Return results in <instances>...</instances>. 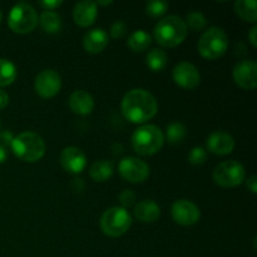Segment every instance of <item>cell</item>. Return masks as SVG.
Returning <instances> with one entry per match:
<instances>
[{
  "label": "cell",
  "mask_w": 257,
  "mask_h": 257,
  "mask_svg": "<svg viewBox=\"0 0 257 257\" xmlns=\"http://www.w3.org/2000/svg\"><path fill=\"white\" fill-rule=\"evenodd\" d=\"M167 53L161 48H153L147 53L146 64L152 72H160L167 65Z\"/></svg>",
  "instance_id": "cell-21"
},
{
  "label": "cell",
  "mask_w": 257,
  "mask_h": 257,
  "mask_svg": "<svg viewBox=\"0 0 257 257\" xmlns=\"http://www.w3.org/2000/svg\"><path fill=\"white\" fill-rule=\"evenodd\" d=\"M198 52L206 59H217L222 57L228 48V37L220 27H211L203 32L198 40Z\"/></svg>",
  "instance_id": "cell-5"
},
{
  "label": "cell",
  "mask_w": 257,
  "mask_h": 257,
  "mask_svg": "<svg viewBox=\"0 0 257 257\" xmlns=\"http://www.w3.org/2000/svg\"><path fill=\"white\" fill-rule=\"evenodd\" d=\"M173 80L185 89H193L200 84L201 75L197 68L190 62H181L173 68Z\"/></svg>",
  "instance_id": "cell-13"
},
{
  "label": "cell",
  "mask_w": 257,
  "mask_h": 257,
  "mask_svg": "<svg viewBox=\"0 0 257 257\" xmlns=\"http://www.w3.org/2000/svg\"><path fill=\"white\" fill-rule=\"evenodd\" d=\"M207 160V152L203 147H193L188 153V162L192 165H202Z\"/></svg>",
  "instance_id": "cell-29"
},
{
  "label": "cell",
  "mask_w": 257,
  "mask_h": 257,
  "mask_svg": "<svg viewBox=\"0 0 257 257\" xmlns=\"http://www.w3.org/2000/svg\"><path fill=\"white\" fill-rule=\"evenodd\" d=\"M62 78L54 69H44L35 77L34 90L39 97L52 98L59 93Z\"/></svg>",
  "instance_id": "cell-9"
},
{
  "label": "cell",
  "mask_w": 257,
  "mask_h": 257,
  "mask_svg": "<svg viewBox=\"0 0 257 257\" xmlns=\"http://www.w3.org/2000/svg\"><path fill=\"white\" fill-rule=\"evenodd\" d=\"M109 43V37H108L107 32L102 28H94L85 33L84 38H83V47L87 52L99 53L104 49Z\"/></svg>",
  "instance_id": "cell-17"
},
{
  "label": "cell",
  "mask_w": 257,
  "mask_h": 257,
  "mask_svg": "<svg viewBox=\"0 0 257 257\" xmlns=\"http://www.w3.org/2000/svg\"><path fill=\"white\" fill-rule=\"evenodd\" d=\"M135 193H133L132 190H124L122 193L119 195V202L123 205V208L130 207L131 205L135 201Z\"/></svg>",
  "instance_id": "cell-31"
},
{
  "label": "cell",
  "mask_w": 257,
  "mask_h": 257,
  "mask_svg": "<svg viewBox=\"0 0 257 257\" xmlns=\"http://www.w3.org/2000/svg\"><path fill=\"white\" fill-rule=\"evenodd\" d=\"M38 22L42 25L43 30L47 33H58L62 29V19L58 13L53 12V10H44L40 14V18Z\"/></svg>",
  "instance_id": "cell-22"
},
{
  "label": "cell",
  "mask_w": 257,
  "mask_h": 257,
  "mask_svg": "<svg viewBox=\"0 0 257 257\" xmlns=\"http://www.w3.org/2000/svg\"><path fill=\"white\" fill-rule=\"evenodd\" d=\"M206 145H207V150L210 152L223 156L232 152L235 148V140L230 133L225 132V131H215L208 136Z\"/></svg>",
  "instance_id": "cell-15"
},
{
  "label": "cell",
  "mask_w": 257,
  "mask_h": 257,
  "mask_svg": "<svg viewBox=\"0 0 257 257\" xmlns=\"http://www.w3.org/2000/svg\"><path fill=\"white\" fill-rule=\"evenodd\" d=\"M13 135L9 132V131H3V132H0V145L4 146H10V143H12L13 141Z\"/></svg>",
  "instance_id": "cell-33"
},
{
  "label": "cell",
  "mask_w": 257,
  "mask_h": 257,
  "mask_svg": "<svg viewBox=\"0 0 257 257\" xmlns=\"http://www.w3.org/2000/svg\"><path fill=\"white\" fill-rule=\"evenodd\" d=\"M171 215L175 222L182 226L195 225L200 220V208L188 200H178L171 207Z\"/></svg>",
  "instance_id": "cell-11"
},
{
  "label": "cell",
  "mask_w": 257,
  "mask_h": 257,
  "mask_svg": "<svg viewBox=\"0 0 257 257\" xmlns=\"http://www.w3.org/2000/svg\"><path fill=\"white\" fill-rule=\"evenodd\" d=\"M153 35L158 44L162 47L173 48L186 39L187 25L178 15H167L155 25Z\"/></svg>",
  "instance_id": "cell-2"
},
{
  "label": "cell",
  "mask_w": 257,
  "mask_h": 257,
  "mask_svg": "<svg viewBox=\"0 0 257 257\" xmlns=\"http://www.w3.org/2000/svg\"><path fill=\"white\" fill-rule=\"evenodd\" d=\"M60 165L70 173H80L87 166V156L80 148L69 146L60 153Z\"/></svg>",
  "instance_id": "cell-14"
},
{
  "label": "cell",
  "mask_w": 257,
  "mask_h": 257,
  "mask_svg": "<svg viewBox=\"0 0 257 257\" xmlns=\"http://www.w3.org/2000/svg\"><path fill=\"white\" fill-rule=\"evenodd\" d=\"M235 12L246 22L255 23L257 20L256 0H237L235 3Z\"/></svg>",
  "instance_id": "cell-23"
},
{
  "label": "cell",
  "mask_w": 257,
  "mask_h": 257,
  "mask_svg": "<svg viewBox=\"0 0 257 257\" xmlns=\"http://www.w3.org/2000/svg\"><path fill=\"white\" fill-rule=\"evenodd\" d=\"M132 217L123 207H110L100 217V230L109 237H119L130 230Z\"/></svg>",
  "instance_id": "cell-7"
},
{
  "label": "cell",
  "mask_w": 257,
  "mask_h": 257,
  "mask_svg": "<svg viewBox=\"0 0 257 257\" xmlns=\"http://www.w3.org/2000/svg\"><path fill=\"white\" fill-rule=\"evenodd\" d=\"M256 33H257V27L253 25L250 29V33H248V38H250V42L253 47H257V39H256Z\"/></svg>",
  "instance_id": "cell-36"
},
{
  "label": "cell",
  "mask_w": 257,
  "mask_h": 257,
  "mask_svg": "<svg viewBox=\"0 0 257 257\" xmlns=\"http://www.w3.org/2000/svg\"><path fill=\"white\" fill-rule=\"evenodd\" d=\"M8 102H9V95L7 94V92L3 89H0V109H3L4 107H7Z\"/></svg>",
  "instance_id": "cell-35"
},
{
  "label": "cell",
  "mask_w": 257,
  "mask_h": 257,
  "mask_svg": "<svg viewBox=\"0 0 257 257\" xmlns=\"http://www.w3.org/2000/svg\"><path fill=\"white\" fill-rule=\"evenodd\" d=\"M165 142V135L157 125L145 124L137 128L131 137L132 147L138 155L151 156L161 150Z\"/></svg>",
  "instance_id": "cell-4"
},
{
  "label": "cell",
  "mask_w": 257,
  "mask_h": 257,
  "mask_svg": "<svg viewBox=\"0 0 257 257\" xmlns=\"http://www.w3.org/2000/svg\"><path fill=\"white\" fill-rule=\"evenodd\" d=\"M246 171L240 162L225 161L213 170V181L222 187H235L245 181Z\"/></svg>",
  "instance_id": "cell-8"
},
{
  "label": "cell",
  "mask_w": 257,
  "mask_h": 257,
  "mask_svg": "<svg viewBox=\"0 0 257 257\" xmlns=\"http://www.w3.org/2000/svg\"><path fill=\"white\" fill-rule=\"evenodd\" d=\"M151 42H152V38L145 30L140 29L133 32L132 34L130 35L127 40V44L133 52H143V50L147 49L150 47Z\"/></svg>",
  "instance_id": "cell-24"
},
{
  "label": "cell",
  "mask_w": 257,
  "mask_h": 257,
  "mask_svg": "<svg viewBox=\"0 0 257 257\" xmlns=\"http://www.w3.org/2000/svg\"><path fill=\"white\" fill-rule=\"evenodd\" d=\"M158 109L155 95L142 88L131 89L122 100V113L127 120L137 124L152 119Z\"/></svg>",
  "instance_id": "cell-1"
},
{
  "label": "cell",
  "mask_w": 257,
  "mask_h": 257,
  "mask_svg": "<svg viewBox=\"0 0 257 257\" xmlns=\"http://www.w3.org/2000/svg\"><path fill=\"white\" fill-rule=\"evenodd\" d=\"M186 25L191 28L193 30H202L203 28L207 24V19H206L205 15L202 14L198 10H192L187 14V18L185 20Z\"/></svg>",
  "instance_id": "cell-27"
},
{
  "label": "cell",
  "mask_w": 257,
  "mask_h": 257,
  "mask_svg": "<svg viewBox=\"0 0 257 257\" xmlns=\"http://www.w3.org/2000/svg\"><path fill=\"white\" fill-rule=\"evenodd\" d=\"M17 78V68L10 60L0 58V87L12 84Z\"/></svg>",
  "instance_id": "cell-25"
},
{
  "label": "cell",
  "mask_w": 257,
  "mask_h": 257,
  "mask_svg": "<svg viewBox=\"0 0 257 257\" xmlns=\"http://www.w3.org/2000/svg\"><path fill=\"white\" fill-rule=\"evenodd\" d=\"M168 7H170V4H168L167 2L151 0V2L146 3V13H147L148 15H151V17L157 18L165 14V13L167 12Z\"/></svg>",
  "instance_id": "cell-28"
},
{
  "label": "cell",
  "mask_w": 257,
  "mask_h": 257,
  "mask_svg": "<svg viewBox=\"0 0 257 257\" xmlns=\"http://www.w3.org/2000/svg\"><path fill=\"white\" fill-rule=\"evenodd\" d=\"M125 30H127V27H125L124 23H123L122 20H118V22H115L114 24L112 25V28H110V34H112V37L115 38V39H120V38L124 37Z\"/></svg>",
  "instance_id": "cell-30"
},
{
  "label": "cell",
  "mask_w": 257,
  "mask_h": 257,
  "mask_svg": "<svg viewBox=\"0 0 257 257\" xmlns=\"http://www.w3.org/2000/svg\"><path fill=\"white\" fill-rule=\"evenodd\" d=\"M166 137H167L168 143L171 145H178L183 141L186 137V128L182 123L173 122L168 124L167 130H166Z\"/></svg>",
  "instance_id": "cell-26"
},
{
  "label": "cell",
  "mask_w": 257,
  "mask_h": 257,
  "mask_svg": "<svg viewBox=\"0 0 257 257\" xmlns=\"http://www.w3.org/2000/svg\"><path fill=\"white\" fill-rule=\"evenodd\" d=\"M10 147L14 155L25 162H37L45 153L44 140L32 131H25L15 136Z\"/></svg>",
  "instance_id": "cell-3"
},
{
  "label": "cell",
  "mask_w": 257,
  "mask_h": 257,
  "mask_svg": "<svg viewBox=\"0 0 257 257\" xmlns=\"http://www.w3.org/2000/svg\"><path fill=\"white\" fill-rule=\"evenodd\" d=\"M161 208L156 202L151 200L141 201L135 207V216L141 222H155L160 218Z\"/></svg>",
  "instance_id": "cell-19"
},
{
  "label": "cell",
  "mask_w": 257,
  "mask_h": 257,
  "mask_svg": "<svg viewBox=\"0 0 257 257\" xmlns=\"http://www.w3.org/2000/svg\"><path fill=\"white\" fill-rule=\"evenodd\" d=\"M69 107L75 114L88 115L94 109V99L88 92L78 89L69 97Z\"/></svg>",
  "instance_id": "cell-18"
},
{
  "label": "cell",
  "mask_w": 257,
  "mask_h": 257,
  "mask_svg": "<svg viewBox=\"0 0 257 257\" xmlns=\"http://www.w3.org/2000/svg\"><path fill=\"white\" fill-rule=\"evenodd\" d=\"M233 79L245 89H255L257 85V64L252 59H243L233 67Z\"/></svg>",
  "instance_id": "cell-12"
},
{
  "label": "cell",
  "mask_w": 257,
  "mask_h": 257,
  "mask_svg": "<svg viewBox=\"0 0 257 257\" xmlns=\"http://www.w3.org/2000/svg\"><path fill=\"white\" fill-rule=\"evenodd\" d=\"M112 0H108V2H97L95 3V4H100V5H109V4H112Z\"/></svg>",
  "instance_id": "cell-38"
},
{
  "label": "cell",
  "mask_w": 257,
  "mask_h": 257,
  "mask_svg": "<svg viewBox=\"0 0 257 257\" xmlns=\"http://www.w3.org/2000/svg\"><path fill=\"white\" fill-rule=\"evenodd\" d=\"M2 17H3V15H2V10H0V22H2Z\"/></svg>",
  "instance_id": "cell-39"
},
{
  "label": "cell",
  "mask_w": 257,
  "mask_h": 257,
  "mask_svg": "<svg viewBox=\"0 0 257 257\" xmlns=\"http://www.w3.org/2000/svg\"><path fill=\"white\" fill-rule=\"evenodd\" d=\"M8 158V152H7V148L4 146L0 145V163L5 162V160Z\"/></svg>",
  "instance_id": "cell-37"
},
{
  "label": "cell",
  "mask_w": 257,
  "mask_h": 257,
  "mask_svg": "<svg viewBox=\"0 0 257 257\" xmlns=\"http://www.w3.org/2000/svg\"><path fill=\"white\" fill-rule=\"evenodd\" d=\"M40 5L45 10H53L54 8H58L59 5H62V0H43V2H40Z\"/></svg>",
  "instance_id": "cell-32"
},
{
  "label": "cell",
  "mask_w": 257,
  "mask_h": 257,
  "mask_svg": "<svg viewBox=\"0 0 257 257\" xmlns=\"http://www.w3.org/2000/svg\"><path fill=\"white\" fill-rule=\"evenodd\" d=\"M113 171H114V167H113L112 161L99 160L90 166L89 175L97 182H104L112 177Z\"/></svg>",
  "instance_id": "cell-20"
},
{
  "label": "cell",
  "mask_w": 257,
  "mask_h": 257,
  "mask_svg": "<svg viewBox=\"0 0 257 257\" xmlns=\"http://www.w3.org/2000/svg\"><path fill=\"white\" fill-rule=\"evenodd\" d=\"M37 10L29 3H17L8 15V25L10 29L19 34H27L34 30L38 24Z\"/></svg>",
  "instance_id": "cell-6"
},
{
  "label": "cell",
  "mask_w": 257,
  "mask_h": 257,
  "mask_svg": "<svg viewBox=\"0 0 257 257\" xmlns=\"http://www.w3.org/2000/svg\"><path fill=\"white\" fill-rule=\"evenodd\" d=\"M246 187H247L252 193L257 192V181L255 175H252L250 178H247V181H246Z\"/></svg>",
  "instance_id": "cell-34"
},
{
  "label": "cell",
  "mask_w": 257,
  "mask_h": 257,
  "mask_svg": "<svg viewBox=\"0 0 257 257\" xmlns=\"http://www.w3.org/2000/svg\"><path fill=\"white\" fill-rule=\"evenodd\" d=\"M98 15V8L95 2L92 0H82L74 5L73 18L79 27H89L95 22Z\"/></svg>",
  "instance_id": "cell-16"
},
{
  "label": "cell",
  "mask_w": 257,
  "mask_h": 257,
  "mask_svg": "<svg viewBox=\"0 0 257 257\" xmlns=\"http://www.w3.org/2000/svg\"><path fill=\"white\" fill-rule=\"evenodd\" d=\"M120 176L133 183L143 182L150 176V166L137 157H124L118 166Z\"/></svg>",
  "instance_id": "cell-10"
}]
</instances>
